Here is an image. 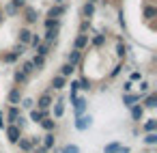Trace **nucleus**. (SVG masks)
Returning <instances> with one entry per match:
<instances>
[{"label":"nucleus","instance_id":"nucleus-1","mask_svg":"<svg viewBox=\"0 0 157 153\" xmlns=\"http://www.w3.org/2000/svg\"><path fill=\"white\" fill-rule=\"evenodd\" d=\"M52 104H54V91H50V88H45V91L35 99V108H39V110H50Z\"/></svg>","mask_w":157,"mask_h":153},{"label":"nucleus","instance_id":"nucleus-2","mask_svg":"<svg viewBox=\"0 0 157 153\" xmlns=\"http://www.w3.org/2000/svg\"><path fill=\"white\" fill-rule=\"evenodd\" d=\"M20 15H22V20H24V26H35V24L39 22V11H37L35 7H28V5L20 11Z\"/></svg>","mask_w":157,"mask_h":153},{"label":"nucleus","instance_id":"nucleus-3","mask_svg":"<svg viewBox=\"0 0 157 153\" xmlns=\"http://www.w3.org/2000/svg\"><path fill=\"white\" fill-rule=\"evenodd\" d=\"M5 136H7V140H9L11 144H15V142L24 136V129L17 127L15 123H7V127H5Z\"/></svg>","mask_w":157,"mask_h":153},{"label":"nucleus","instance_id":"nucleus-4","mask_svg":"<svg viewBox=\"0 0 157 153\" xmlns=\"http://www.w3.org/2000/svg\"><path fill=\"white\" fill-rule=\"evenodd\" d=\"M71 106H73V116L86 114V110H88V99H86V97H82V95H78V97H73V99H71Z\"/></svg>","mask_w":157,"mask_h":153},{"label":"nucleus","instance_id":"nucleus-5","mask_svg":"<svg viewBox=\"0 0 157 153\" xmlns=\"http://www.w3.org/2000/svg\"><path fill=\"white\" fill-rule=\"evenodd\" d=\"M65 108H67L65 106V95H56L54 97V104H52V114H54L52 119H56V121L63 119L65 116Z\"/></svg>","mask_w":157,"mask_h":153},{"label":"nucleus","instance_id":"nucleus-6","mask_svg":"<svg viewBox=\"0 0 157 153\" xmlns=\"http://www.w3.org/2000/svg\"><path fill=\"white\" fill-rule=\"evenodd\" d=\"M90 125H93V116H90V114H80V116H75V121H73V127H75L78 131H86V129H90Z\"/></svg>","mask_w":157,"mask_h":153},{"label":"nucleus","instance_id":"nucleus-7","mask_svg":"<svg viewBox=\"0 0 157 153\" xmlns=\"http://www.w3.org/2000/svg\"><path fill=\"white\" fill-rule=\"evenodd\" d=\"M22 97H24V91H22V86H13V88L7 93V104H9V106H20Z\"/></svg>","mask_w":157,"mask_h":153},{"label":"nucleus","instance_id":"nucleus-8","mask_svg":"<svg viewBox=\"0 0 157 153\" xmlns=\"http://www.w3.org/2000/svg\"><path fill=\"white\" fill-rule=\"evenodd\" d=\"M33 33H35V30H33L30 26H20V30H17V43H22V45H26V48H28Z\"/></svg>","mask_w":157,"mask_h":153},{"label":"nucleus","instance_id":"nucleus-9","mask_svg":"<svg viewBox=\"0 0 157 153\" xmlns=\"http://www.w3.org/2000/svg\"><path fill=\"white\" fill-rule=\"evenodd\" d=\"M105 41H108V35H105V33H95V35L90 37V41H88V48L101 50V48L105 45Z\"/></svg>","mask_w":157,"mask_h":153},{"label":"nucleus","instance_id":"nucleus-10","mask_svg":"<svg viewBox=\"0 0 157 153\" xmlns=\"http://www.w3.org/2000/svg\"><path fill=\"white\" fill-rule=\"evenodd\" d=\"M127 52H129V48H127V43L123 41V37H116V48H114V54H116V58H118L121 63H125Z\"/></svg>","mask_w":157,"mask_h":153},{"label":"nucleus","instance_id":"nucleus-11","mask_svg":"<svg viewBox=\"0 0 157 153\" xmlns=\"http://www.w3.org/2000/svg\"><path fill=\"white\" fill-rule=\"evenodd\" d=\"M140 104H142L144 110H155V108H157V95H155L153 91H148L146 95H142Z\"/></svg>","mask_w":157,"mask_h":153},{"label":"nucleus","instance_id":"nucleus-12","mask_svg":"<svg viewBox=\"0 0 157 153\" xmlns=\"http://www.w3.org/2000/svg\"><path fill=\"white\" fill-rule=\"evenodd\" d=\"M88 41H90V35L88 33H78L75 41H73V48L80 50V52H84V50H88Z\"/></svg>","mask_w":157,"mask_h":153},{"label":"nucleus","instance_id":"nucleus-13","mask_svg":"<svg viewBox=\"0 0 157 153\" xmlns=\"http://www.w3.org/2000/svg\"><path fill=\"white\" fill-rule=\"evenodd\" d=\"M45 116H50V110H39V108L28 110V119H30V123H35V125H39Z\"/></svg>","mask_w":157,"mask_h":153},{"label":"nucleus","instance_id":"nucleus-14","mask_svg":"<svg viewBox=\"0 0 157 153\" xmlns=\"http://www.w3.org/2000/svg\"><path fill=\"white\" fill-rule=\"evenodd\" d=\"M67 82H69L67 78H63L60 73H56V76L50 80V91H56V93H60V91L67 86Z\"/></svg>","mask_w":157,"mask_h":153},{"label":"nucleus","instance_id":"nucleus-15","mask_svg":"<svg viewBox=\"0 0 157 153\" xmlns=\"http://www.w3.org/2000/svg\"><path fill=\"white\" fill-rule=\"evenodd\" d=\"M144 108H142V104H133L131 108H129V116H131V121L133 123H142V119H144Z\"/></svg>","mask_w":157,"mask_h":153},{"label":"nucleus","instance_id":"nucleus-16","mask_svg":"<svg viewBox=\"0 0 157 153\" xmlns=\"http://www.w3.org/2000/svg\"><path fill=\"white\" fill-rule=\"evenodd\" d=\"M65 13H67V5H52V7L48 9V15H45V18H56V20H60Z\"/></svg>","mask_w":157,"mask_h":153},{"label":"nucleus","instance_id":"nucleus-17","mask_svg":"<svg viewBox=\"0 0 157 153\" xmlns=\"http://www.w3.org/2000/svg\"><path fill=\"white\" fill-rule=\"evenodd\" d=\"M41 144L48 151H52L56 147V131H45V136H41Z\"/></svg>","mask_w":157,"mask_h":153},{"label":"nucleus","instance_id":"nucleus-18","mask_svg":"<svg viewBox=\"0 0 157 153\" xmlns=\"http://www.w3.org/2000/svg\"><path fill=\"white\" fill-rule=\"evenodd\" d=\"M58 35H60V28H45V33H43V41H48V43H52V45H56V39H58Z\"/></svg>","mask_w":157,"mask_h":153},{"label":"nucleus","instance_id":"nucleus-19","mask_svg":"<svg viewBox=\"0 0 157 153\" xmlns=\"http://www.w3.org/2000/svg\"><path fill=\"white\" fill-rule=\"evenodd\" d=\"M140 99H142L140 93H123V106L127 108H131L133 104H140Z\"/></svg>","mask_w":157,"mask_h":153},{"label":"nucleus","instance_id":"nucleus-20","mask_svg":"<svg viewBox=\"0 0 157 153\" xmlns=\"http://www.w3.org/2000/svg\"><path fill=\"white\" fill-rule=\"evenodd\" d=\"M22 114V108L20 106H9L7 108V112H5V121L7 123H15V119Z\"/></svg>","mask_w":157,"mask_h":153},{"label":"nucleus","instance_id":"nucleus-21","mask_svg":"<svg viewBox=\"0 0 157 153\" xmlns=\"http://www.w3.org/2000/svg\"><path fill=\"white\" fill-rule=\"evenodd\" d=\"M0 58H2V63H5V65H13V63H17V61H20V54H17L15 50H7V52L0 54Z\"/></svg>","mask_w":157,"mask_h":153},{"label":"nucleus","instance_id":"nucleus-22","mask_svg":"<svg viewBox=\"0 0 157 153\" xmlns=\"http://www.w3.org/2000/svg\"><path fill=\"white\" fill-rule=\"evenodd\" d=\"M95 11H97V5H90V2H84L82 9H80V13H82L84 20H93L95 18Z\"/></svg>","mask_w":157,"mask_h":153},{"label":"nucleus","instance_id":"nucleus-23","mask_svg":"<svg viewBox=\"0 0 157 153\" xmlns=\"http://www.w3.org/2000/svg\"><path fill=\"white\" fill-rule=\"evenodd\" d=\"M39 125H41V129H43V131H56V129H58V121H56V119H52V116H45Z\"/></svg>","mask_w":157,"mask_h":153},{"label":"nucleus","instance_id":"nucleus-24","mask_svg":"<svg viewBox=\"0 0 157 153\" xmlns=\"http://www.w3.org/2000/svg\"><path fill=\"white\" fill-rule=\"evenodd\" d=\"M15 144L20 147V151H22V153H28V151H33V149H35V144H33L30 136H22V138H20Z\"/></svg>","mask_w":157,"mask_h":153},{"label":"nucleus","instance_id":"nucleus-25","mask_svg":"<svg viewBox=\"0 0 157 153\" xmlns=\"http://www.w3.org/2000/svg\"><path fill=\"white\" fill-rule=\"evenodd\" d=\"M52 50H54V45H52V43H48V41H41V43L35 48V54H39V56H45V58H48Z\"/></svg>","mask_w":157,"mask_h":153},{"label":"nucleus","instance_id":"nucleus-26","mask_svg":"<svg viewBox=\"0 0 157 153\" xmlns=\"http://www.w3.org/2000/svg\"><path fill=\"white\" fill-rule=\"evenodd\" d=\"M67 63H69V65H73V67H78V65L82 63V52L73 48V50L67 54Z\"/></svg>","mask_w":157,"mask_h":153},{"label":"nucleus","instance_id":"nucleus-27","mask_svg":"<svg viewBox=\"0 0 157 153\" xmlns=\"http://www.w3.org/2000/svg\"><path fill=\"white\" fill-rule=\"evenodd\" d=\"M28 80H30V76H26L22 69H15V71H13V82H15V86H24Z\"/></svg>","mask_w":157,"mask_h":153},{"label":"nucleus","instance_id":"nucleus-28","mask_svg":"<svg viewBox=\"0 0 157 153\" xmlns=\"http://www.w3.org/2000/svg\"><path fill=\"white\" fill-rule=\"evenodd\" d=\"M142 121H144V123H142L140 129H142L144 134H146V131H157V119H155V116H151V119H142Z\"/></svg>","mask_w":157,"mask_h":153},{"label":"nucleus","instance_id":"nucleus-29","mask_svg":"<svg viewBox=\"0 0 157 153\" xmlns=\"http://www.w3.org/2000/svg\"><path fill=\"white\" fill-rule=\"evenodd\" d=\"M58 73H60L63 78H67V80H69V78L75 73V67H73V65H69V63H63V65L58 67Z\"/></svg>","mask_w":157,"mask_h":153},{"label":"nucleus","instance_id":"nucleus-30","mask_svg":"<svg viewBox=\"0 0 157 153\" xmlns=\"http://www.w3.org/2000/svg\"><path fill=\"white\" fill-rule=\"evenodd\" d=\"M0 11L5 13V18H17V15H20V9H17V7H13L11 2H7V5H5L2 9H0Z\"/></svg>","mask_w":157,"mask_h":153},{"label":"nucleus","instance_id":"nucleus-31","mask_svg":"<svg viewBox=\"0 0 157 153\" xmlns=\"http://www.w3.org/2000/svg\"><path fill=\"white\" fill-rule=\"evenodd\" d=\"M142 142L146 147H157V131H146L144 138H142Z\"/></svg>","mask_w":157,"mask_h":153},{"label":"nucleus","instance_id":"nucleus-32","mask_svg":"<svg viewBox=\"0 0 157 153\" xmlns=\"http://www.w3.org/2000/svg\"><path fill=\"white\" fill-rule=\"evenodd\" d=\"M30 61H33V65H35L37 71H43V67H45V63H48V58H45V56H39V54H35Z\"/></svg>","mask_w":157,"mask_h":153},{"label":"nucleus","instance_id":"nucleus-33","mask_svg":"<svg viewBox=\"0 0 157 153\" xmlns=\"http://www.w3.org/2000/svg\"><path fill=\"white\" fill-rule=\"evenodd\" d=\"M121 71H125V63H121V61H118V63H116V65L110 69L108 78H110V80H114V78H118V76H121Z\"/></svg>","mask_w":157,"mask_h":153},{"label":"nucleus","instance_id":"nucleus-34","mask_svg":"<svg viewBox=\"0 0 157 153\" xmlns=\"http://www.w3.org/2000/svg\"><path fill=\"white\" fill-rule=\"evenodd\" d=\"M67 86H69V101H71L73 97H78V93H80V84H78V80H71V82H67Z\"/></svg>","mask_w":157,"mask_h":153},{"label":"nucleus","instance_id":"nucleus-35","mask_svg":"<svg viewBox=\"0 0 157 153\" xmlns=\"http://www.w3.org/2000/svg\"><path fill=\"white\" fill-rule=\"evenodd\" d=\"M78 84H80V91H86V93H90V91H93V82H90L86 76H82V78L78 80Z\"/></svg>","mask_w":157,"mask_h":153},{"label":"nucleus","instance_id":"nucleus-36","mask_svg":"<svg viewBox=\"0 0 157 153\" xmlns=\"http://www.w3.org/2000/svg\"><path fill=\"white\" fill-rule=\"evenodd\" d=\"M20 108H22V110H33V108H35V97H22Z\"/></svg>","mask_w":157,"mask_h":153},{"label":"nucleus","instance_id":"nucleus-37","mask_svg":"<svg viewBox=\"0 0 157 153\" xmlns=\"http://www.w3.org/2000/svg\"><path fill=\"white\" fill-rule=\"evenodd\" d=\"M121 144H123V142H118V140H112V142H108V144L103 147V153H116V151L121 149Z\"/></svg>","mask_w":157,"mask_h":153},{"label":"nucleus","instance_id":"nucleus-38","mask_svg":"<svg viewBox=\"0 0 157 153\" xmlns=\"http://www.w3.org/2000/svg\"><path fill=\"white\" fill-rule=\"evenodd\" d=\"M20 69H22V71H24V73H26V76H33V73H35V71H37V69H35V65H33V61H24V63H22V67H20Z\"/></svg>","mask_w":157,"mask_h":153},{"label":"nucleus","instance_id":"nucleus-39","mask_svg":"<svg viewBox=\"0 0 157 153\" xmlns=\"http://www.w3.org/2000/svg\"><path fill=\"white\" fill-rule=\"evenodd\" d=\"M142 13H144V18H146V20H153V18L157 15V7H153V5H146Z\"/></svg>","mask_w":157,"mask_h":153},{"label":"nucleus","instance_id":"nucleus-40","mask_svg":"<svg viewBox=\"0 0 157 153\" xmlns=\"http://www.w3.org/2000/svg\"><path fill=\"white\" fill-rule=\"evenodd\" d=\"M43 26H45V28H60V20H56V18H45V20H43Z\"/></svg>","mask_w":157,"mask_h":153},{"label":"nucleus","instance_id":"nucleus-41","mask_svg":"<svg viewBox=\"0 0 157 153\" xmlns=\"http://www.w3.org/2000/svg\"><path fill=\"white\" fill-rule=\"evenodd\" d=\"M140 80H144V73L142 71H138V69L129 71V82H140Z\"/></svg>","mask_w":157,"mask_h":153},{"label":"nucleus","instance_id":"nucleus-42","mask_svg":"<svg viewBox=\"0 0 157 153\" xmlns=\"http://www.w3.org/2000/svg\"><path fill=\"white\" fill-rule=\"evenodd\" d=\"M138 86H140V88H138V93H140V95H146V93L151 91V82H148V80H140V84H138Z\"/></svg>","mask_w":157,"mask_h":153},{"label":"nucleus","instance_id":"nucleus-43","mask_svg":"<svg viewBox=\"0 0 157 153\" xmlns=\"http://www.w3.org/2000/svg\"><path fill=\"white\" fill-rule=\"evenodd\" d=\"M93 28V20H84L82 18V22H80V33H88Z\"/></svg>","mask_w":157,"mask_h":153},{"label":"nucleus","instance_id":"nucleus-44","mask_svg":"<svg viewBox=\"0 0 157 153\" xmlns=\"http://www.w3.org/2000/svg\"><path fill=\"white\" fill-rule=\"evenodd\" d=\"M58 153H80V147L78 144H65Z\"/></svg>","mask_w":157,"mask_h":153},{"label":"nucleus","instance_id":"nucleus-45","mask_svg":"<svg viewBox=\"0 0 157 153\" xmlns=\"http://www.w3.org/2000/svg\"><path fill=\"white\" fill-rule=\"evenodd\" d=\"M41 41H43V39H41V35L33 33V37H30V43H28V48H33V50H35V48H37V45L41 43Z\"/></svg>","mask_w":157,"mask_h":153},{"label":"nucleus","instance_id":"nucleus-46","mask_svg":"<svg viewBox=\"0 0 157 153\" xmlns=\"http://www.w3.org/2000/svg\"><path fill=\"white\" fill-rule=\"evenodd\" d=\"M26 123H28V119H26V116H24V114H20V116H17V119H15V125H17V127H22V129H24V127H26Z\"/></svg>","mask_w":157,"mask_h":153},{"label":"nucleus","instance_id":"nucleus-47","mask_svg":"<svg viewBox=\"0 0 157 153\" xmlns=\"http://www.w3.org/2000/svg\"><path fill=\"white\" fill-rule=\"evenodd\" d=\"M9 2H11V5H13V7H17V9H20V11H22V9H24V7H26V5H28V2H26V0H9Z\"/></svg>","mask_w":157,"mask_h":153},{"label":"nucleus","instance_id":"nucleus-48","mask_svg":"<svg viewBox=\"0 0 157 153\" xmlns=\"http://www.w3.org/2000/svg\"><path fill=\"white\" fill-rule=\"evenodd\" d=\"M123 93H133V82L127 80V82L123 84Z\"/></svg>","mask_w":157,"mask_h":153},{"label":"nucleus","instance_id":"nucleus-49","mask_svg":"<svg viewBox=\"0 0 157 153\" xmlns=\"http://www.w3.org/2000/svg\"><path fill=\"white\" fill-rule=\"evenodd\" d=\"M13 50H15V52H17V54H20V56H24V52H26V50H28V48H26V45H22V43H17V45H15V48H13Z\"/></svg>","mask_w":157,"mask_h":153},{"label":"nucleus","instance_id":"nucleus-50","mask_svg":"<svg viewBox=\"0 0 157 153\" xmlns=\"http://www.w3.org/2000/svg\"><path fill=\"white\" fill-rule=\"evenodd\" d=\"M33 153H50V151H48V149H45L43 144H37V147L33 149Z\"/></svg>","mask_w":157,"mask_h":153},{"label":"nucleus","instance_id":"nucleus-51","mask_svg":"<svg viewBox=\"0 0 157 153\" xmlns=\"http://www.w3.org/2000/svg\"><path fill=\"white\" fill-rule=\"evenodd\" d=\"M5 127H7V121H5V112H0V129L5 131Z\"/></svg>","mask_w":157,"mask_h":153},{"label":"nucleus","instance_id":"nucleus-52","mask_svg":"<svg viewBox=\"0 0 157 153\" xmlns=\"http://www.w3.org/2000/svg\"><path fill=\"white\" fill-rule=\"evenodd\" d=\"M116 153H131V147H127V144H121V149H118Z\"/></svg>","mask_w":157,"mask_h":153},{"label":"nucleus","instance_id":"nucleus-53","mask_svg":"<svg viewBox=\"0 0 157 153\" xmlns=\"http://www.w3.org/2000/svg\"><path fill=\"white\" fill-rule=\"evenodd\" d=\"M2 22H5V13L0 11V26H2Z\"/></svg>","mask_w":157,"mask_h":153},{"label":"nucleus","instance_id":"nucleus-54","mask_svg":"<svg viewBox=\"0 0 157 153\" xmlns=\"http://www.w3.org/2000/svg\"><path fill=\"white\" fill-rule=\"evenodd\" d=\"M67 0H54V5H65Z\"/></svg>","mask_w":157,"mask_h":153},{"label":"nucleus","instance_id":"nucleus-55","mask_svg":"<svg viewBox=\"0 0 157 153\" xmlns=\"http://www.w3.org/2000/svg\"><path fill=\"white\" fill-rule=\"evenodd\" d=\"M86 2H90V5H97V2H99V0H86Z\"/></svg>","mask_w":157,"mask_h":153},{"label":"nucleus","instance_id":"nucleus-56","mask_svg":"<svg viewBox=\"0 0 157 153\" xmlns=\"http://www.w3.org/2000/svg\"><path fill=\"white\" fill-rule=\"evenodd\" d=\"M28 153H33V151H28Z\"/></svg>","mask_w":157,"mask_h":153}]
</instances>
